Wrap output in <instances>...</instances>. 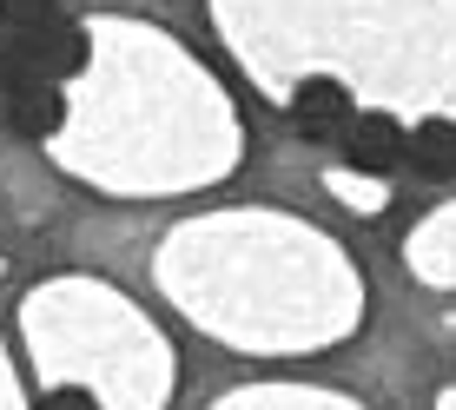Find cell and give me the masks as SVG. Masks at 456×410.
I'll return each instance as SVG.
<instances>
[{
  "mask_svg": "<svg viewBox=\"0 0 456 410\" xmlns=\"http://www.w3.org/2000/svg\"><path fill=\"white\" fill-rule=\"evenodd\" d=\"M411 166L423 172V179H450L456 172V126H444V119L417 126L411 133Z\"/></svg>",
  "mask_w": 456,
  "mask_h": 410,
  "instance_id": "obj_5",
  "label": "cell"
},
{
  "mask_svg": "<svg viewBox=\"0 0 456 410\" xmlns=\"http://www.w3.org/2000/svg\"><path fill=\"white\" fill-rule=\"evenodd\" d=\"M7 119L20 139H53L67 126V100H60V80L46 73H27L20 86H7Z\"/></svg>",
  "mask_w": 456,
  "mask_h": 410,
  "instance_id": "obj_2",
  "label": "cell"
},
{
  "mask_svg": "<svg viewBox=\"0 0 456 410\" xmlns=\"http://www.w3.org/2000/svg\"><path fill=\"white\" fill-rule=\"evenodd\" d=\"M53 0H0V27H13V34H34V27L53 20Z\"/></svg>",
  "mask_w": 456,
  "mask_h": 410,
  "instance_id": "obj_7",
  "label": "cell"
},
{
  "mask_svg": "<svg viewBox=\"0 0 456 410\" xmlns=\"http://www.w3.org/2000/svg\"><path fill=\"white\" fill-rule=\"evenodd\" d=\"M291 126L305 139H331L351 126V93H344L338 80H305L291 93Z\"/></svg>",
  "mask_w": 456,
  "mask_h": 410,
  "instance_id": "obj_3",
  "label": "cell"
},
{
  "mask_svg": "<svg viewBox=\"0 0 456 410\" xmlns=\"http://www.w3.org/2000/svg\"><path fill=\"white\" fill-rule=\"evenodd\" d=\"M34 67V46H27V34H13V27H0V86H20Z\"/></svg>",
  "mask_w": 456,
  "mask_h": 410,
  "instance_id": "obj_6",
  "label": "cell"
},
{
  "mask_svg": "<svg viewBox=\"0 0 456 410\" xmlns=\"http://www.w3.org/2000/svg\"><path fill=\"white\" fill-rule=\"evenodd\" d=\"M27 46H34V67L46 73V80H73V73H86V27H73L67 13H53L46 27H34Z\"/></svg>",
  "mask_w": 456,
  "mask_h": 410,
  "instance_id": "obj_4",
  "label": "cell"
},
{
  "mask_svg": "<svg viewBox=\"0 0 456 410\" xmlns=\"http://www.w3.org/2000/svg\"><path fill=\"white\" fill-rule=\"evenodd\" d=\"M344 160H351L357 172H397L403 160H411V133H403L390 113H351V126H344Z\"/></svg>",
  "mask_w": 456,
  "mask_h": 410,
  "instance_id": "obj_1",
  "label": "cell"
}]
</instances>
